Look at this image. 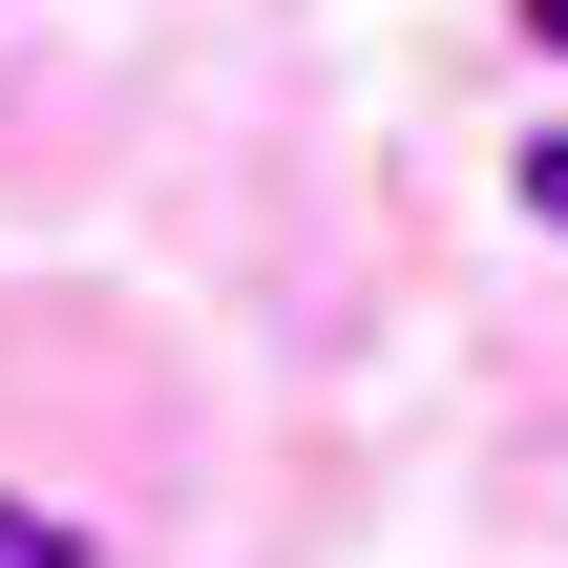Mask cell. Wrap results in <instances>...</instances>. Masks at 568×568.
Instances as JSON below:
<instances>
[{
    "instance_id": "3",
    "label": "cell",
    "mask_w": 568,
    "mask_h": 568,
    "mask_svg": "<svg viewBox=\"0 0 568 568\" xmlns=\"http://www.w3.org/2000/svg\"><path fill=\"white\" fill-rule=\"evenodd\" d=\"M527 42H568V0H527Z\"/></svg>"
},
{
    "instance_id": "1",
    "label": "cell",
    "mask_w": 568,
    "mask_h": 568,
    "mask_svg": "<svg viewBox=\"0 0 568 568\" xmlns=\"http://www.w3.org/2000/svg\"><path fill=\"white\" fill-rule=\"evenodd\" d=\"M0 568H105V527H63V506H21V485H0Z\"/></svg>"
},
{
    "instance_id": "2",
    "label": "cell",
    "mask_w": 568,
    "mask_h": 568,
    "mask_svg": "<svg viewBox=\"0 0 568 568\" xmlns=\"http://www.w3.org/2000/svg\"><path fill=\"white\" fill-rule=\"evenodd\" d=\"M527 211H548V232H568V126H548V148H527Z\"/></svg>"
}]
</instances>
